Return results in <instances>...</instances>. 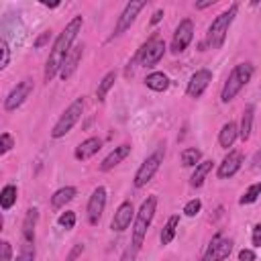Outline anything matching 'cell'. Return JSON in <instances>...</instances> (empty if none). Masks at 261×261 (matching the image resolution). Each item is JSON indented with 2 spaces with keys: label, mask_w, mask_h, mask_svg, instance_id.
<instances>
[{
  "label": "cell",
  "mask_w": 261,
  "mask_h": 261,
  "mask_svg": "<svg viewBox=\"0 0 261 261\" xmlns=\"http://www.w3.org/2000/svg\"><path fill=\"white\" fill-rule=\"evenodd\" d=\"M163 155H165V149L159 147L155 153H151V155L141 163V167H139L137 173H135V188H143V186H147V184L153 179V175L157 173V169H159V165H161V161H163Z\"/></svg>",
  "instance_id": "cell-6"
},
{
  "label": "cell",
  "mask_w": 261,
  "mask_h": 261,
  "mask_svg": "<svg viewBox=\"0 0 261 261\" xmlns=\"http://www.w3.org/2000/svg\"><path fill=\"white\" fill-rule=\"evenodd\" d=\"M114 82H116V71H108V73L102 77V82L98 84V90H96V98H98L100 102L106 98V94H108V90L114 86Z\"/></svg>",
  "instance_id": "cell-26"
},
{
  "label": "cell",
  "mask_w": 261,
  "mask_h": 261,
  "mask_svg": "<svg viewBox=\"0 0 261 261\" xmlns=\"http://www.w3.org/2000/svg\"><path fill=\"white\" fill-rule=\"evenodd\" d=\"M82 24H84V18H82V16H73V18L67 22V27L59 33V37L55 39V43H53V47H51V53H49V59H47V65H45V73H43L45 82H51V80L59 73V69H61V65H63V61H65V57H67V53H69L71 47H73V39L77 37Z\"/></svg>",
  "instance_id": "cell-1"
},
{
  "label": "cell",
  "mask_w": 261,
  "mask_h": 261,
  "mask_svg": "<svg viewBox=\"0 0 261 261\" xmlns=\"http://www.w3.org/2000/svg\"><path fill=\"white\" fill-rule=\"evenodd\" d=\"M232 251V239H220L214 249V261H224Z\"/></svg>",
  "instance_id": "cell-28"
},
{
  "label": "cell",
  "mask_w": 261,
  "mask_h": 261,
  "mask_svg": "<svg viewBox=\"0 0 261 261\" xmlns=\"http://www.w3.org/2000/svg\"><path fill=\"white\" fill-rule=\"evenodd\" d=\"M261 165V151H257V155L253 157V167H259Z\"/></svg>",
  "instance_id": "cell-44"
},
{
  "label": "cell",
  "mask_w": 261,
  "mask_h": 261,
  "mask_svg": "<svg viewBox=\"0 0 261 261\" xmlns=\"http://www.w3.org/2000/svg\"><path fill=\"white\" fill-rule=\"evenodd\" d=\"M135 253H137V249H126V251L122 253L120 261H135Z\"/></svg>",
  "instance_id": "cell-40"
},
{
  "label": "cell",
  "mask_w": 261,
  "mask_h": 261,
  "mask_svg": "<svg viewBox=\"0 0 261 261\" xmlns=\"http://www.w3.org/2000/svg\"><path fill=\"white\" fill-rule=\"evenodd\" d=\"M100 147H102V139H98V137H90V139L82 141V143L75 147V159L86 161V159H90L92 155H96V153L100 151Z\"/></svg>",
  "instance_id": "cell-16"
},
{
  "label": "cell",
  "mask_w": 261,
  "mask_h": 261,
  "mask_svg": "<svg viewBox=\"0 0 261 261\" xmlns=\"http://www.w3.org/2000/svg\"><path fill=\"white\" fill-rule=\"evenodd\" d=\"M237 137H239V126L234 122H226L220 128V133H218V143H220V147L228 149V147H232V143L237 141Z\"/></svg>",
  "instance_id": "cell-19"
},
{
  "label": "cell",
  "mask_w": 261,
  "mask_h": 261,
  "mask_svg": "<svg viewBox=\"0 0 261 261\" xmlns=\"http://www.w3.org/2000/svg\"><path fill=\"white\" fill-rule=\"evenodd\" d=\"M200 210H202V202H200L198 198L190 200V202L184 206V214H186V216H196Z\"/></svg>",
  "instance_id": "cell-34"
},
{
  "label": "cell",
  "mask_w": 261,
  "mask_h": 261,
  "mask_svg": "<svg viewBox=\"0 0 261 261\" xmlns=\"http://www.w3.org/2000/svg\"><path fill=\"white\" fill-rule=\"evenodd\" d=\"M128 153H130V147H128V145H118V147H114V151H110V153L104 157V161L100 163V169H102V171L112 169V167L118 165Z\"/></svg>",
  "instance_id": "cell-17"
},
{
  "label": "cell",
  "mask_w": 261,
  "mask_h": 261,
  "mask_svg": "<svg viewBox=\"0 0 261 261\" xmlns=\"http://www.w3.org/2000/svg\"><path fill=\"white\" fill-rule=\"evenodd\" d=\"M253 114H255V108L253 104H249L245 110H243V118H241V128H239V135L243 141H247L251 137V130H253Z\"/></svg>",
  "instance_id": "cell-22"
},
{
  "label": "cell",
  "mask_w": 261,
  "mask_h": 261,
  "mask_svg": "<svg viewBox=\"0 0 261 261\" xmlns=\"http://www.w3.org/2000/svg\"><path fill=\"white\" fill-rule=\"evenodd\" d=\"M210 82H212V71L210 69H198L196 73H192V77L188 82V88H186L188 96L190 98H200Z\"/></svg>",
  "instance_id": "cell-12"
},
{
  "label": "cell",
  "mask_w": 261,
  "mask_h": 261,
  "mask_svg": "<svg viewBox=\"0 0 261 261\" xmlns=\"http://www.w3.org/2000/svg\"><path fill=\"white\" fill-rule=\"evenodd\" d=\"M192 39H194V22H192L190 18H184V20L177 24L175 33H173V39H171V51H173L175 55H179L181 51L188 49V45L192 43Z\"/></svg>",
  "instance_id": "cell-9"
},
{
  "label": "cell",
  "mask_w": 261,
  "mask_h": 261,
  "mask_svg": "<svg viewBox=\"0 0 261 261\" xmlns=\"http://www.w3.org/2000/svg\"><path fill=\"white\" fill-rule=\"evenodd\" d=\"M163 53H165V43H163L161 39H157V37H151V39L139 49L137 59H139V63H141L143 67H153V65L163 57Z\"/></svg>",
  "instance_id": "cell-7"
},
{
  "label": "cell",
  "mask_w": 261,
  "mask_h": 261,
  "mask_svg": "<svg viewBox=\"0 0 261 261\" xmlns=\"http://www.w3.org/2000/svg\"><path fill=\"white\" fill-rule=\"evenodd\" d=\"M0 53H2L0 69H6V67H8V61H10V47H8L6 39H2V41H0Z\"/></svg>",
  "instance_id": "cell-32"
},
{
  "label": "cell",
  "mask_w": 261,
  "mask_h": 261,
  "mask_svg": "<svg viewBox=\"0 0 261 261\" xmlns=\"http://www.w3.org/2000/svg\"><path fill=\"white\" fill-rule=\"evenodd\" d=\"M239 12V4H230L224 12H220L212 24L208 27V35H206V43L212 47V49H220L224 39H226V33H228V27L232 24L234 16Z\"/></svg>",
  "instance_id": "cell-2"
},
{
  "label": "cell",
  "mask_w": 261,
  "mask_h": 261,
  "mask_svg": "<svg viewBox=\"0 0 261 261\" xmlns=\"http://www.w3.org/2000/svg\"><path fill=\"white\" fill-rule=\"evenodd\" d=\"M57 222H59V226H61V228H65V230L73 228V226H75V212L65 210V212H63V214L57 218Z\"/></svg>",
  "instance_id": "cell-31"
},
{
  "label": "cell",
  "mask_w": 261,
  "mask_h": 261,
  "mask_svg": "<svg viewBox=\"0 0 261 261\" xmlns=\"http://www.w3.org/2000/svg\"><path fill=\"white\" fill-rule=\"evenodd\" d=\"M12 147H14L12 135H10V133H2V135H0V153L4 155V153H8Z\"/></svg>",
  "instance_id": "cell-33"
},
{
  "label": "cell",
  "mask_w": 261,
  "mask_h": 261,
  "mask_svg": "<svg viewBox=\"0 0 261 261\" xmlns=\"http://www.w3.org/2000/svg\"><path fill=\"white\" fill-rule=\"evenodd\" d=\"M82 253H84V245H82V243H77V245L71 249V253L67 255V259H65V261H75V259H77Z\"/></svg>",
  "instance_id": "cell-38"
},
{
  "label": "cell",
  "mask_w": 261,
  "mask_h": 261,
  "mask_svg": "<svg viewBox=\"0 0 261 261\" xmlns=\"http://www.w3.org/2000/svg\"><path fill=\"white\" fill-rule=\"evenodd\" d=\"M251 241L255 247H261V222L253 226V234H251Z\"/></svg>",
  "instance_id": "cell-37"
},
{
  "label": "cell",
  "mask_w": 261,
  "mask_h": 261,
  "mask_svg": "<svg viewBox=\"0 0 261 261\" xmlns=\"http://www.w3.org/2000/svg\"><path fill=\"white\" fill-rule=\"evenodd\" d=\"M135 216H137V214H135V206H133V202H128V200L122 202V204L116 208L114 216H112V222H110L112 230H116V232L126 230L128 224H130V220H133Z\"/></svg>",
  "instance_id": "cell-13"
},
{
  "label": "cell",
  "mask_w": 261,
  "mask_h": 261,
  "mask_svg": "<svg viewBox=\"0 0 261 261\" xmlns=\"http://www.w3.org/2000/svg\"><path fill=\"white\" fill-rule=\"evenodd\" d=\"M261 196V181H257V184H251L249 188H247V192L239 198V204L241 206H245V204H253L257 198Z\"/></svg>",
  "instance_id": "cell-29"
},
{
  "label": "cell",
  "mask_w": 261,
  "mask_h": 261,
  "mask_svg": "<svg viewBox=\"0 0 261 261\" xmlns=\"http://www.w3.org/2000/svg\"><path fill=\"white\" fill-rule=\"evenodd\" d=\"M82 55H84V45H73V47H71V51L67 53L65 61H63L61 69H59V77H61L63 82L71 77V73L75 71V67H77V63H80Z\"/></svg>",
  "instance_id": "cell-15"
},
{
  "label": "cell",
  "mask_w": 261,
  "mask_h": 261,
  "mask_svg": "<svg viewBox=\"0 0 261 261\" xmlns=\"http://www.w3.org/2000/svg\"><path fill=\"white\" fill-rule=\"evenodd\" d=\"M14 202H16V188L12 184H8L0 192V206H2V210H10Z\"/></svg>",
  "instance_id": "cell-27"
},
{
  "label": "cell",
  "mask_w": 261,
  "mask_h": 261,
  "mask_svg": "<svg viewBox=\"0 0 261 261\" xmlns=\"http://www.w3.org/2000/svg\"><path fill=\"white\" fill-rule=\"evenodd\" d=\"M82 112H84V98H77V100H73V102L65 108V112L59 116V120L55 122V126H53V130H51V137H53V139L65 137V135L73 128V124L82 118Z\"/></svg>",
  "instance_id": "cell-5"
},
{
  "label": "cell",
  "mask_w": 261,
  "mask_h": 261,
  "mask_svg": "<svg viewBox=\"0 0 261 261\" xmlns=\"http://www.w3.org/2000/svg\"><path fill=\"white\" fill-rule=\"evenodd\" d=\"M177 224H179V216L177 214H173V216H169V220L165 222V226H163V230H161V245H169L171 241H173V237H175V230H177Z\"/></svg>",
  "instance_id": "cell-25"
},
{
  "label": "cell",
  "mask_w": 261,
  "mask_h": 261,
  "mask_svg": "<svg viewBox=\"0 0 261 261\" xmlns=\"http://www.w3.org/2000/svg\"><path fill=\"white\" fill-rule=\"evenodd\" d=\"M155 208H157V196H149L143 204H141V208H139V212H137V216H135V226H133V249H141V245H143V239H145V232H147V228H149V224H151V220H153V216H155Z\"/></svg>",
  "instance_id": "cell-3"
},
{
  "label": "cell",
  "mask_w": 261,
  "mask_h": 261,
  "mask_svg": "<svg viewBox=\"0 0 261 261\" xmlns=\"http://www.w3.org/2000/svg\"><path fill=\"white\" fill-rule=\"evenodd\" d=\"M75 194H77V190H75L73 186L59 188V190L51 196V206H53V208H63L67 202H71V200L75 198Z\"/></svg>",
  "instance_id": "cell-18"
},
{
  "label": "cell",
  "mask_w": 261,
  "mask_h": 261,
  "mask_svg": "<svg viewBox=\"0 0 261 261\" xmlns=\"http://www.w3.org/2000/svg\"><path fill=\"white\" fill-rule=\"evenodd\" d=\"M239 261H255V253H253L251 249H241Z\"/></svg>",
  "instance_id": "cell-39"
},
{
  "label": "cell",
  "mask_w": 261,
  "mask_h": 261,
  "mask_svg": "<svg viewBox=\"0 0 261 261\" xmlns=\"http://www.w3.org/2000/svg\"><path fill=\"white\" fill-rule=\"evenodd\" d=\"M214 4V0H206V2H196V8L198 10H202V8H208V6H212Z\"/></svg>",
  "instance_id": "cell-43"
},
{
  "label": "cell",
  "mask_w": 261,
  "mask_h": 261,
  "mask_svg": "<svg viewBox=\"0 0 261 261\" xmlns=\"http://www.w3.org/2000/svg\"><path fill=\"white\" fill-rule=\"evenodd\" d=\"M0 259L2 261H10L12 259V247L8 241H2L0 243Z\"/></svg>",
  "instance_id": "cell-36"
},
{
  "label": "cell",
  "mask_w": 261,
  "mask_h": 261,
  "mask_svg": "<svg viewBox=\"0 0 261 261\" xmlns=\"http://www.w3.org/2000/svg\"><path fill=\"white\" fill-rule=\"evenodd\" d=\"M179 159H181V165L184 167H198L200 165V159H202V151L196 149V147H188V149L181 151Z\"/></svg>",
  "instance_id": "cell-23"
},
{
  "label": "cell",
  "mask_w": 261,
  "mask_h": 261,
  "mask_svg": "<svg viewBox=\"0 0 261 261\" xmlns=\"http://www.w3.org/2000/svg\"><path fill=\"white\" fill-rule=\"evenodd\" d=\"M143 6H145V2H143V0H130V2L124 6L122 14L118 16V22H116V27H114L112 37H118V35H122L126 29H130V24L135 22V18H137V14L141 12V8H143Z\"/></svg>",
  "instance_id": "cell-10"
},
{
  "label": "cell",
  "mask_w": 261,
  "mask_h": 261,
  "mask_svg": "<svg viewBox=\"0 0 261 261\" xmlns=\"http://www.w3.org/2000/svg\"><path fill=\"white\" fill-rule=\"evenodd\" d=\"M241 165H243V153L241 151H228V155L222 159V163L218 165V177H230V175H234L239 169H241Z\"/></svg>",
  "instance_id": "cell-14"
},
{
  "label": "cell",
  "mask_w": 261,
  "mask_h": 261,
  "mask_svg": "<svg viewBox=\"0 0 261 261\" xmlns=\"http://www.w3.org/2000/svg\"><path fill=\"white\" fill-rule=\"evenodd\" d=\"M251 77H253V65L251 63H239V65H234L232 71L228 73V80H226L222 92H220V100L222 102H230L243 90V86L247 82H251Z\"/></svg>",
  "instance_id": "cell-4"
},
{
  "label": "cell",
  "mask_w": 261,
  "mask_h": 261,
  "mask_svg": "<svg viewBox=\"0 0 261 261\" xmlns=\"http://www.w3.org/2000/svg\"><path fill=\"white\" fill-rule=\"evenodd\" d=\"M210 169H212V161H200V165L194 169V173H192V177H190V184H192L194 188H200V186L204 184L206 175L210 173Z\"/></svg>",
  "instance_id": "cell-24"
},
{
  "label": "cell",
  "mask_w": 261,
  "mask_h": 261,
  "mask_svg": "<svg viewBox=\"0 0 261 261\" xmlns=\"http://www.w3.org/2000/svg\"><path fill=\"white\" fill-rule=\"evenodd\" d=\"M31 92H33V80H31V77H24V80L18 82L16 88H12L10 94L4 98V110H6V112L16 110V108L31 96Z\"/></svg>",
  "instance_id": "cell-8"
},
{
  "label": "cell",
  "mask_w": 261,
  "mask_h": 261,
  "mask_svg": "<svg viewBox=\"0 0 261 261\" xmlns=\"http://www.w3.org/2000/svg\"><path fill=\"white\" fill-rule=\"evenodd\" d=\"M35 222H37V210H29L22 222V243H35Z\"/></svg>",
  "instance_id": "cell-21"
},
{
  "label": "cell",
  "mask_w": 261,
  "mask_h": 261,
  "mask_svg": "<svg viewBox=\"0 0 261 261\" xmlns=\"http://www.w3.org/2000/svg\"><path fill=\"white\" fill-rule=\"evenodd\" d=\"M145 84H147V88H151L155 92H165L169 88V77L163 71H153L145 77Z\"/></svg>",
  "instance_id": "cell-20"
},
{
  "label": "cell",
  "mask_w": 261,
  "mask_h": 261,
  "mask_svg": "<svg viewBox=\"0 0 261 261\" xmlns=\"http://www.w3.org/2000/svg\"><path fill=\"white\" fill-rule=\"evenodd\" d=\"M104 206H106V188L98 186L88 200V222L90 224H98V220L104 212Z\"/></svg>",
  "instance_id": "cell-11"
},
{
  "label": "cell",
  "mask_w": 261,
  "mask_h": 261,
  "mask_svg": "<svg viewBox=\"0 0 261 261\" xmlns=\"http://www.w3.org/2000/svg\"><path fill=\"white\" fill-rule=\"evenodd\" d=\"M49 37H51V33H49V31H47V33H43V35H41V37L35 41V47H43V45L49 41Z\"/></svg>",
  "instance_id": "cell-41"
},
{
  "label": "cell",
  "mask_w": 261,
  "mask_h": 261,
  "mask_svg": "<svg viewBox=\"0 0 261 261\" xmlns=\"http://www.w3.org/2000/svg\"><path fill=\"white\" fill-rule=\"evenodd\" d=\"M14 261H35V247H33V243H22L20 253L16 255Z\"/></svg>",
  "instance_id": "cell-30"
},
{
  "label": "cell",
  "mask_w": 261,
  "mask_h": 261,
  "mask_svg": "<svg viewBox=\"0 0 261 261\" xmlns=\"http://www.w3.org/2000/svg\"><path fill=\"white\" fill-rule=\"evenodd\" d=\"M222 237L220 234H216L212 241H210V245H208V249H206V253H204V257H202V261H214V249H216V245H218V241H220Z\"/></svg>",
  "instance_id": "cell-35"
},
{
  "label": "cell",
  "mask_w": 261,
  "mask_h": 261,
  "mask_svg": "<svg viewBox=\"0 0 261 261\" xmlns=\"http://www.w3.org/2000/svg\"><path fill=\"white\" fill-rule=\"evenodd\" d=\"M161 16H163V10H155L153 16H151V24H157L161 20Z\"/></svg>",
  "instance_id": "cell-42"
}]
</instances>
